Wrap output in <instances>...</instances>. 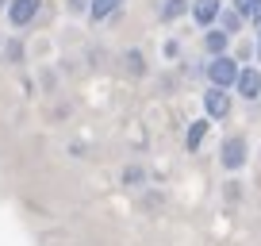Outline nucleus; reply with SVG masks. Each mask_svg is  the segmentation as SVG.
Instances as JSON below:
<instances>
[{
  "instance_id": "1a4fd4ad",
  "label": "nucleus",
  "mask_w": 261,
  "mask_h": 246,
  "mask_svg": "<svg viewBox=\"0 0 261 246\" xmlns=\"http://www.w3.org/2000/svg\"><path fill=\"white\" fill-rule=\"evenodd\" d=\"M234 8H238V16L257 19V23H261V0H234Z\"/></svg>"
},
{
  "instance_id": "423d86ee",
  "label": "nucleus",
  "mask_w": 261,
  "mask_h": 246,
  "mask_svg": "<svg viewBox=\"0 0 261 246\" xmlns=\"http://www.w3.org/2000/svg\"><path fill=\"white\" fill-rule=\"evenodd\" d=\"M242 162H246V142L242 139H227V146H223V165H227V169H238Z\"/></svg>"
},
{
  "instance_id": "9d476101",
  "label": "nucleus",
  "mask_w": 261,
  "mask_h": 246,
  "mask_svg": "<svg viewBox=\"0 0 261 246\" xmlns=\"http://www.w3.org/2000/svg\"><path fill=\"white\" fill-rule=\"evenodd\" d=\"M188 12V0H165L162 4V19H177Z\"/></svg>"
},
{
  "instance_id": "7ed1b4c3",
  "label": "nucleus",
  "mask_w": 261,
  "mask_h": 246,
  "mask_svg": "<svg viewBox=\"0 0 261 246\" xmlns=\"http://www.w3.org/2000/svg\"><path fill=\"white\" fill-rule=\"evenodd\" d=\"M204 108H207V115H212V119H223V115L230 112L227 89H207V92H204Z\"/></svg>"
},
{
  "instance_id": "f03ea898",
  "label": "nucleus",
  "mask_w": 261,
  "mask_h": 246,
  "mask_svg": "<svg viewBox=\"0 0 261 246\" xmlns=\"http://www.w3.org/2000/svg\"><path fill=\"white\" fill-rule=\"evenodd\" d=\"M207 77H212V85L215 89H230L234 85V77H238V66L230 62V58H212V66H207Z\"/></svg>"
},
{
  "instance_id": "6e6552de",
  "label": "nucleus",
  "mask_w": 261,
  "mask_h": 246,
  "mask_svg": "<svg viewBox=\"0 0 261 246\" xmlns=\"http://www.w3.org/2000/svg\"><path fill=\"white\" fill-rule=\"evenodd\" d=\"M204 135H207V119H196L192 127H188V135H185V146H188V150H200Z\"/></svg>"
},
{
  "instance_id": "4468645a",
  "label": "nucleus",
  "mask_w": 261,
  "mask_h": 246,
  "mask_svg": "<svg viewBox=\"0 0 261 246\" xmlns=\"http://www.w3.org/2000/svg\"><path fill=\"white\" fill-rule=\"evenodd\" d=\"M69 8H77V12H81V8H89V0H69Z\"/></svg>"
},
{
  "instance_id": "0eeeda50",
  "label": "nucleus",
  "mask_w": 261,
  "mask_h": 246,
  "mask_svg": "<svg viewBox=\"0 0 261 246\" xmlns=\"http://www.w3.org/2000/svg\"><path fill=\"white\" fill-rule=\"evenodd\" d=\"M119 4L123 0H89V16L100 23V19H108L112 12H119Z\"/></svg>"
},
{
  "instance_id": "f257e3e1",
  "label": "nucleus",
  "mask_w": 261,
  "mask_h": 246,
  "mask_svg": "<svg viewBox=\"0 0 261 246\" xmlns=\"http://www.w3.org/2000/svg\"><path fill=\"white\" fill-rule=\"evenodd\" d=\"M39 8H42V0H8V23H12V27L35 23Z\"/></svg>"
},
{
  "instance_id": "dca6fc26",
  "label": "nucleus",
  "mask_w": 261,
  "mask_h": 246,
  "mask_svg": "<svg viewBox=\"0 0 261 246\" xmlns=\"http://www.w3.org/2000/svg\"><path fill=\"white\" fill-rule=\"evenodd\" d=\"M0 8H4V0H0Z\"/></svg>"
},
{
  "instance_id": "f8f14e48",
  "label": "nucleus",
  "mask_w": 261,
  "mask_h": 246,
  "mask_svg": "<svg viewBox=\"0 0 261 246\" xmlns=\"http://www.w3.org/2000/svg\"><path fill=\"white\" fill-rule=\"evenodd\" d=\"M219 23H223V31H227V35H234L238 23H242V16H238V12H219Z\"/></svg>"
},
{
  "instance_id": "2eb2a0df",
  "label": "nucleus",
  "mask_w": 261,
  "mask_h": 246,
  "mask_svg": "<svg viewBox=\"0 0 261 246\" xmlns=\"http://www.w3.org/2000/svg\"><path fill=\"white\" fill-rule=\"evenodd\" d=\"M257 54H261V39H257Z\"/></svg>"
},
{
  "instance_id": "9b49d317",
  "label": "nucleus",
  "mask_w": 261,
  "mask_h": 246,
  "mask_svg": "<svg viewBox=\"0 0 261 246\" xmlns=\"http://www.w3.org/2000/svg\"><path fill=\"white\" fill-rule=\"evenodd\" d=\"M227 39H230L227 31H207V50H212V54H223V50H227Z\"/></svg>"
},
{
  "instance_id": "39448f33",
  "label": "nucleus",
  "mask_w": 261,
  "mask_h": 246,
  "mask_svg": "<svg viewBox=\"0 0 261 246\" xmlns=\"http://www.w3.org/2000/svg\"><path fill=\"white\" fill-rule=\"evenodd\" d=\"M234 89L242 92L246 100L261 96V73H257V69H238V77H234Z\"/></svg>"
},
{
  "instance_id": "ddd939ff",
  "label": "nucleus",
  "mask_w": 261,
  "mask_h": 246,
  "mask_svg": "<svg viewBox=\"0 0 261 246\" xmlns=\"http://www.w3.org/2000/svg\"><path fill=\"white\" fill-rule=\"evenodd\" d=\"M4 58H8V62H19V58H23V42H8V46H4Z\"/></svg>"
},
{
  "instance_id": "20e7f679",
  "label": "nucleus",
  "mask_w": 261,
  "mask_h": 246,
  "mask_svg": "<svg viewBox=\"0 0 261 246\" xmlns=\"http://www.w3.org/2000/svg\"><path fill=\"white\" fill-rule=\"evenodd\" d=\"M219 12H223V0H196L192 4V16H196L200 27H212L219 19Z\"/></svg>"
}]
</instances>
